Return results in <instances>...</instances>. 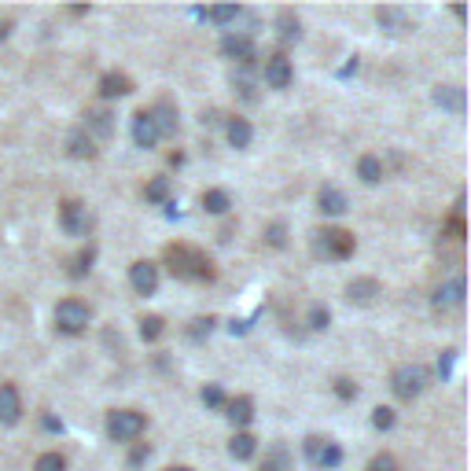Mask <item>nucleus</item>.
Returning <instances> with one entry per match:
<instances>
[{"label": "nucleus", "mask_w": 471, "mask_h": 471, "mask_svg": "<svg viewBox=\"0 0 471 471\" xmlns=\"http://www.w3.org/2000/svg\"><path fill=\"white\" fill-rule=\"evenodd\" d=\"M450 365H453V350H445V357H442V365H438V372L445 376V372H450Z\"/></svg>", "instance_id": "obj_42"}, {"label": "nucleus", "mask_w": 471, "mask_h": 471, "mask_svg": "<svg viewBox=\"0 0 471 471\" xmlns=\"http://www.w3.org/2000/svg\"><path fill=\"white\" fill-rule=\"evenodd\" d=\"M166 471H192V467H166Z\"/></svg>", "instance_id": "obj_45"}, {"label": "nucleus", "mask_w": 471, "mask_h": 471, "mask_svg": "<svg viewBox=\"0 0 471 471\" xmlns=\"http://www.w3.org/2000/svg\"><path fill=\"white\" fill-rule=\"evenodd\" d=\"M229 207H232L229 192H221V188H210V192H203V210H207V214H225Z\"/></svg>", "instance_id": "obj_28"}, {"label": "nucleus", "mask_w": 471, "mask_h": 471, "mask_svg": "<svg viewBox=\"0 0 471 471\" xmlns=\"http://www.w3.org/2000/svg\"><path fill=\"white\" fill-rule=\"evenodd\" d=\"M428 383H431V372H428V365H402L398 372L390 376V390H394V398H402V402H412V398H420V394L428 390Z\"/></svg>", "instance_id": "obj_3"}, {"label": "nucleus", "mask_w": 471, "mask_h": 471, "mask_svg": "<svg viewBox=\"0 0 471 471\" xmlns=\"http://www.w3.org/2000/svg\"><path fill=\"white\" fill-rule=\"evenodd\" d=\"M22 420V398H19V387L15 383H0V424L12 428Z\"/></svg>", "instance_id": "obj_11"}, {"label": "nucleus", "mask_w": 471, "mask_h": 471, "mask_svg": "<svg viewBox=\"0 0 471 471\" xmlns=\"http://www.w3.org/2000/svg\"><path fill=\"white\" fill-rule=\"evenodd\" d=\"M130 284H133L137 294H155L159 291V265L147 262V258L133 262L130 265Z\"/></svg>", "instance_id": "obj_9"}, {"label": "nucleus", "mask_w": 471, "mask_h": 471, "mask_svg": "<svg viewBox=\"0 0 471 471\" xmlns=\"http://www.w3.org/2000/svg\"><path fill=\"white\" fill-rule=\"evenodd\" d=\"M162 262L173 277L184 280V284H210L214 280V262L207 258V251H200V247H192V243H169Z\"/></svg>", "instance_id": "obj_1"}, {"label": "nucleus", "mask_w": 471, "mask_h": 471, "mask_svg": "<svg viewBox=\"0 0 471 471\" xmlns=\"http://www.w3.org/2000/svg\"><path fill=\"white\" fill-rule=\"evenodd\" d=\"M328 320H332V313H328L325 306H310V328H313V332L328 328Z\"/></svg>", "instance_id": "obj_40"}, {"label": "nucleus", "mask_w": 471, "mask_h": 471, "mask_svg": "<svg viewBox=\"0 0 471 471\" xmlns=\"http://www.w3.org/2000/svg\"><path fill=\"white\" fill-rule=\"evenodd\" d=\"M372 428H376V431H390L394 428V409H387V405L372 409Z\"/></svg>", "instance_id": "obj_36"}, {"label": "nucleus", "mask_w": 471, "mask_h": 471, "mask_svg": "<svg viewBox=\"0 0 471 471\" xmlns=\"http://www.w3.org/2000/svg\"><path fill=\"white\" fill-rule=\"evenodd\" d=\"M162 332H166V320H162V317H144V320H140V339H144V342H155Z\"/></svg>", "instance_id": "obj_31"}, {"label": "nucleus", "mask_w": 471, "mask_h": 471, "mask_svg": "<svg viewBox=\"0 0 471 471\" xmlns=\"http://www.w3.org/2000/svg\"><path fill=\"white\" fill-rule=\"evenodd\" d=\"M92 262H96V247H82V251L67 262V277H70V280H82V277H89Z\"/></svg>", "instance_id": "obj_20"}, {"label": "nucleus", "mask_w": 471, "mask_h": 471, "mask_svg": "<svg viewBox=\"0 0 471 471\" xmlns=\"http://www.w3.org/2000/svg\"><path fill=\"white\" fill-rule=\"evenodd\" d=\"M221 56L225 59H232V63H255V41H251V34H229L225 41H221Z\"/></svg>", "instance_id": "obj_10"}, {"label": "nucleus", "mask_w": 471, "mask_h": 471, "mask_svg": "<svg viewBox=\"0 0 471 471\" xmlns=\"http://www.w3.org/2000/svg\"><path fill=\"white\" fill-rule=\"evenodd\" d=\"M147 431V416L144 412H137V409H114L111 416H107V438L111 442H137L140 435Z\"/></svg>", "instance_id": "obj_4"}, {"label": "nucleus", "mask_w": 471, "mask_h": 471, "mask_svg": "<svg viewBox=\"0 0 471 471\" xmlns=\"http://www.w3.org/2000/svg\"><path fill=\"white\" fill-rule=\"evenodd\" d=\"M133 92V78L122 70H107L100 78V96L104 100H118V96H130Z\"/></svg>", "instance_id": "obj_13"}, {"label": "nucleus", "mask_w": 471, "mask_h": 471, "mask_svg": "<svg viewBox=\"0 0 471 471\" xmlns=\"http://www.w3.org/2000/svg\"><path fill=\"white\" fill-rule=\"evenodd\" d=\"M152 118H155V126H159V137H173V133H177V107H173L169 100H159L152 107Z\"/></svg>", "instance_id": "obj_17"}, {"label": "nucleus", "mask_w": 471, "mask_h": 471, "mask_svg": "<svg viewBox=\"0 0 471 471\" xmlns=\"http://www.w3.org/2000/svg\"><path fill=\"white\" fill-rule=\"evenodd\" d=\"M262 471H291L287 445H272V450L265 453V460H262Z\"/></svg>", "instance_id": "obj_27"}, {"label": "nucleus", "mask_w": 471, "mask_h": 471, "mask_svg": "<svg viewBox=\"0 0 471 471\" xmlns=\"http://www.w3.org/2000/svg\"><path fill=\"white\" fill-rule=\"evenodd\" d=\"M44 428H48V431H63V424H59L56 416H44Z\"/></svg>", "instance_id": "obj_43"}, {"label": "nucleus", "mask_w": 471, "mask_h": 471, "mask_svg": "<svg viewBox=\"0 0 471 471\" xmlns=\"http://www.w3.org/2000/svg\"><path fill=\"white\" fill-rule=\"evenodd\" d=\"M243 12H239V4H217V8H203L200 12V19H207V22H236Z\"/></svg>", "instance_id": "obj_29"}, {"label": "nucleus", "mask_w": 471, "mask_h": 471, "mask_svg": "<svg viewBox=\"0 0 471 471\" xmlns=\"http://www.w3.org/2000/svg\"><path fill=\"white\" fill-rule=\"evenodd\" d=\"M258 453V438L251 431H236L232 442H229V457L232 460H251Z\"/></svg>", "instance_id": "obj_19"}, {"label": "nucleus", "mask_w": 471, "mask_h": 471, "mask_svg": "<svg viewBox=\"0 0 471 471\" xmlns=\"http://www.w3.org/2000/svg\"><path fill=\"white\" fill-rule=\"evenodd\" d=\"M169 192H173V181H169V177H155V181H147L144 200L155 203V207H166V203H169Z\"/></svg>", "instance_id": "obj_24"}, {"label": "nucleus", "mask_w": 471, "mask_h": 471, "mask_svg": "<svg viewBox=\"0 0 471 471\" xmlns=\"http://www.w3.org/2000/svg\"><path fill=\"white\" fill-rule=\"evenodd\" d=\"M225 137H229V144H232V147H239V152H243V147H251V140H255V130H251V122L236 114V118H229Z\"/></svg>", "instance_id": "obj_18"}, {"label": "nucleus", "mask_w": 471, "mask_h": 471, "mask_svg": "<svg viewBox=\"0 0 471 471\" xmlns=\"http://www.w3.org/2000/svg\"><path fill=\"white\" fill-rule=\"evenodd\" d=\"M52 320H56V332H59V335H82V332L89 328L92 313H89V306H85L82 299H63V302L56 306Z\"/></svg>", "instance_id": "obj_6"}, {"label": "nucleus", "mask_w": 471, "mask_h": 471, "mask_svg": "<svg viewBox=\"0 0 471 471\" xmlns=\"http://www.w3.org/2000/svg\"><path fill=\"white\" fill-rule=\"evenodd\" d=\"M262 78H265V85L269 89H291V82H294V67H291V59L284 56V52H272L269 59H265V70H262Z\"/></svg>", "instance_id": "obj_8"}, {"label": "nucleus", "mask_w": 471, "mask_h": 471, "mask_svg": "<svg viewBox=\"0 0 471 471\" xmlns=\"http://www.w3.org/2000/svg\"><path fill=\"white\" fill-rule=\"evenodd\" d=\"M376 294H380V284L372 277H361V280L346 284V299L357 302V306H372V302H376Z\"/></svg>", "instance_id": "obj_15"}, {"label": "nucleus", "mask_w": 471, "mask_h": 471, "mask_svg": "<svg viewBox=\"0 0 471 471\" xmlns=\"http://www.w3.org/2000/svg\"><path fill=\"white\" fill-rule=\"evenodd\" d=\"M214 325H217V320L214 317H195L192 320V328H188V339H195V342H203L210 332H214Z\"/></svg>", "instance_id": "obj_34"}, {"label": "nucleus", "mask_w": 471, "mask_h": 471, "mask_svg": "<svg viewBox=\"0 0 471 471\" xmlns=\"http://www.w3.org/2000/svg\"><path fill=\"white\" fill-rule=\"evenodd\" d=\"M313 251H317V258L346 262V258L357 251V239H354V232L328 225V229H317V232H313Z\"/></svg>", "instance_id": "obj_2"}, {"label": "nucleus", "mask_w": 471, "mask_h": 471, "mask_svg": "<svg viewBox=\"0 0 471 471\" xmlns=\"http://www.w3.org/2000/svg\"><path fill=\"white\" fill-rule=\"evenodd\" d=\"M8 34H12V22H8V19H0V41H4Z\"/></svg>", "instance_id": "obj_44"}, {"label": "nucleus", "mask_w": 471, "mask_h": 471, "mask_svg": "<svg viewBox=\"0 0 471 471\" xmlns=\"http://www.w3.org/2000/svg\"><path fill=\"white\" fill-rule=\"evenodd\" d=\"M92 225H96V217H92L89 203H82V200H63V203H59V229H63L67 236L82 239V236L92 232Z\"/></svg>", "instance_id": "obj_5"}, {"label": "nucleus", "mask_w": 471, "mask_h": 471, "mask_svg": "<svg viewBox=\"0 0 471 471\" xmlns=\"http://www.w3.org/2000/svg\"><path fill=\"white\" fill-rule=\"evenodd\" d=\"M302 453H306V464L317 467V471H335L342 464V450H339V442L332 438H320V435H310L302 442Z\"/></svg>", "instance_id": "obj_7"}, {"label": "nucleus", "mask_w": 471, "mask_h": 471, "mask_svg": "<svg viewBox=\"0 0 471 471\" xmlns=\"http://www.w3.org/2000/svg\"><path fill=\"white\" fill-rule=\"evenodd\" d=\"M82 130H85L92 140H107V137L114 133V118H111V111H89Z\"/></svg>", "instance_id": "obj_16"}, {"label": "nucleus", "mask_w": 471, "mask_h": 471, "mask_svg": "<svg viewBox=\"0 0 471 471\" xmlns=\"http://www.w3.org/2000/svg\"><path fill=\"white\" fill-rule=\"evenodd\" d=\"M365 471H398V460H394V453H376Z\"/></svg>", "instance_id": "obj_38"}, {"label": "nucleus", "mask_w": 471, "mask_h": 471, "mask_svg": "<svg viewBox=\"0 0 471 471\" xmlns=\"http://www.w3.org/2000/svg\"><path fill=\"white\" fill-rule=\"evenodd\" d=\"M34 471H67V457H59V453H41L34 460Z\"/></svg>", "instance_id": "obj_35"}, {"label": "nucleus", "mask_w": 471, "mask_h": 471, "mask_svg": "<svg viewBox=\"0 0 471 471\" xmlns=\"http://www.w3.org/2000/svg\"><path fill=\"white\" fill-rule=\"evenodd\" d=\"M317 203H320V210H325V214H342L346 210V195L335 184H325V188L317 192Z\"/></svg>", "instance_id": "obj_23"}, {"label": "nucleus", "mask_w": 471, "mask_h": 471, "mask_svg": "<svg viewBox=\"0 0 471 471\" xmlns=\"http://www.w3.org/2000/svg\"><path fill=\"white\" fill-rule=\"evenodd\" d=\"M357 177H361L365 184H380V181H383V162H380L376 155H361V162H357Z\"/></svg>", "instance_id": "obj_26"}, {"label": "nucleus", "mask_w": 471, "mask_h": 471, "mask_svg": "<svg viewBox=\"0 0 471 471\" xmlns=\"http://www.w3.org/2000/svg\"><path fill=\"white\" fill-rule=\"evenodd\" d=\"M225 416L232 420V424L243 431L247 424L255 420V398L251 394H239V398H232V402H225Z\"/></svg>", "instance_id": "obj_14"}, {"label": "nucleus", "mask_w": 471, "mask_h": 471, "mask_svg": "<svg viewBox=\"0 0 471 471\" xmlns=\"http://www.w3.org/2000/svg\"><path fill=\"white\" fill-rule=\"evenodd\" d=\"M435 104L445 107V111H453V114H460L464 111V89H457V85H438L435 89Z\"/></svg>", "instance_id": "obj_22"}, {"label": "nucleus", "mask_w": 471, "mask_h": 471, "mask_svg": "<svg viewBox=\"0 0 471 471\" xmlns=\"http://www.w3.org/2000/svg\"><path fill=\"white\" fill-rule=\"evenodd\" d=\"M162 137H159V126H155V118H152V111H137L133 114V144L137 147H155Z\"/></svg>", "instance_id": "obj_12"}, {"label": "nucleus", "mask_w": 471, "mask_h": 471, "mask_svg": "<svg viewBox=\"0 0 471 471\" xmlns=\"http://www.w3.org/2000/svg\"><path fill=\"white\" fill-rule=\"evenodd\" d=\"M200 398H203V405H207V409H225V402H229V398H225V390H221L217 383H207Z\"/></svg>", "instance_id": "obj_33"}, {"label": "nucleus", "mask_w": 471, "mask_h": 471, "mask_svg": "<svg viewBox=\"0 0 471 471\" xmlns=\"http://www.w3.org/2000/svg\"><path fill=\"white\" fill-rule=\"evenodd\" d=\"M277 30H280V41H299V15L294 12H280L277 15Z\"/></svg>", "instance_id": "obj_30"}, {"label": "nucleus", "mask_w": 471, "mask_h": 471, "mask_svg": "<svg viewBox=\"0 0 471 471\" xmlns=\"http://www.w3.org/2000/svg\"><path fill=\"white\" fill-rule=\"evenodd\" d=\"M376 15H380L383 27H390V34H402V30H405V15H402L398 8H380Z\"/></svg>", "instance_id": "obj_32"}, {"label": "nucleus", "mask_w": 471, "mask_h": 471, "mask_svg": "<svg viewBox=\"0 0 471 471\" xmlns=\"http://www.w3.org/2000/svg\"><path fill=\"white\" fill-rule=\"evenodd\" d=\"M265 243H269V247H277V251H280V247L287 243V229L280 225V221H272V225L265 229Z\"/></svg>", "instance_id": "obj_39"}, {"label": "nucleus", "mask_w": 471, "mask_h": 471, "mask_svg": "<svg viewBox=\"0 0 471 471\" xmlns=\"http://www.w3.org/2000/svg\"><path fill=\"white\" fill-rule=\"evenodd\" d=\"M147 457H152V445H147V442H137L133 453H130V467H140Z\"/></svg>", "instance_id": "obj_41"}, {"label": "nucleus", "mask_w": 471, "mask_h": 471, "mask_svg": "<svg viewBox=\"0 0 471 471\" xmlns=\"http://www.w3.org/2000/svg\"><path fill=\"white\" fill-rule=\"evenodd\" d=\"M332 390H335V398H342V402H354V398H357V383L346 380V376H339Z\"/></svg>", "instance_id": "obj_37"}, {"label": "nucleus", "mask_w": 471, "mask_h": 471, "mask_svg": "<svg viewBox=\"0 0 471 471\" xmlns=\"http://www.w3.org/2000/svg\"><path fill=\"white\" fill-rule=\"evenodd\" d=\"M67 152H70L74 159H92V155H96V140H92L85 130H74V133L67 137Z\"/></svg>", "instance_id": "obj_21"}, {"label": "nucleus", "mask_w": 471, "mask_h": 471, "mask_svg": "<svg viewBox=\"0 0 471 471\" xmlns=\"http://www.w3.org/2000/svg\"><path fill=\"white\" fill-rule=\"evenodd\" d=\"M460 302H464V280H450L445 287H438V294H435V306H438V310L460 306Z\"/></svg>", "instance_id": "obj_25"}]
</instances>
